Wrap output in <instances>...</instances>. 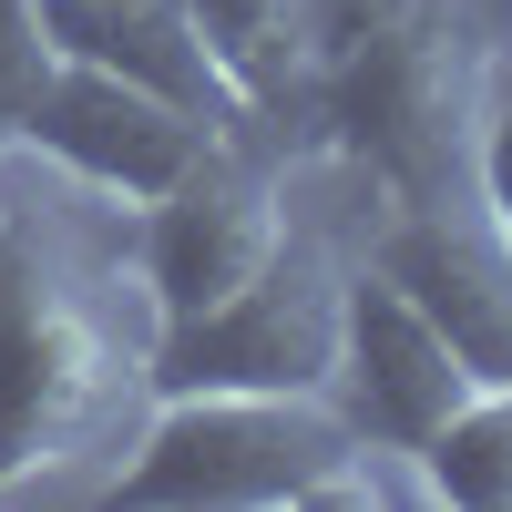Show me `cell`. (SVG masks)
Wrapping results in <instances>:
<instances>
[{"label":"cell","mask_w":512,"mask_h":512,"mask_svg":"<svg viewBox=\"0 0 512 512\" xmlns=\"http://www.w3.org/2000/svg\"><path fill=\"white\" fill-rule=\"evenodd\" d=\"M482 21L461 0H308V144H338L400 216H451L482 134Z\"/></svg>","instance_id":"cell-1"},{"label":"cell","mask_w":512,"mask_h":512,"mask_svg":"<svg viewBox=\"0 0 512 512\" xmlns=\"http://www.w3.org/2000/svg\"><path fill=\"white\" fill-rule=\"evenodd\" d=\"M134 512H308V502H379L369 441L328 410V390H185L154 400L134 461L113 472Z\"/></svg>","instance_id":"cell-2"},{"label":"cell","mask_w":512,"mask_h":512,"mask_svg":"<svg viewBox=\"0 0 512 512\" xmlns=\"http://www.w3.org/2000/svg\"><path fill=\"white\" fill-rule=\"evenodd\" d=\"M123 379H144V359H123L93 267L31 195H0V492L52 472Z\"/></svg>","instance_id":"cell-3"},{"label":"cell","mask_w":512,"mask_h":512,"mask_svg":"<svg viewBox=\"0 0 512 512\" xmlns=\"http://www.w3.org/2000/svg\"><path fill=\"white\" fill-rule=\"evenodd\" d=\"M338 359V277L318 236H277L256 267L195 318H154L144 349V390L185 400V390H328Z\"/></svg>","instance_id":"cell-4"},{"label":"cell","mask_w":512,"mask_h":512,"mask_svg":"<svg viewBox=\"0 0 512 512\" xmlns=\"http://www.w3.org/2000/svg\"><path fill=\"white\" fill-rule=\"evenodd\" d=\"M287 236L277 216V175L267 154L246 144V123H216L195 144V164L164 195H144V226H134V277L154 297V318H195L256 267Z\"/></svg>","instance_id":"cell-5"},{"label":"cell","mask_w":512,"mask_h":512,"mask_svg":"<svg viewBox=\"0 0 512 512\" xmlns=\"http://www.w3.org/2000/svg\"><path fill=\"white\" fill-rule=\"evenodd\" d=\"M482 379L451 359V338L410 308V297L379 277V267H359V277H338V359H328V410L349 420V431L369 441V451H390V461H410L420 441L441 431V420L472 400Z\"/></svg>","instance_id":"cell-6"},{"label":"cell","mask_w":512,"mask_h":512,"mask_svg":"<svg viewBox=\"0 0 512 512\" xmlns=\"http://www.w3.org/2000/svg\"><path fill=\"white\" fill-rule=\"evenodd\" d=\"M205 134H216V123H195V113H175L164 93L113 82V72H93V62H52L41 103L21 113V144H31V154H52L62 175H82L93 195H123V205L164 195V185L195 164Z\"/></svg>","instance_id":"cell-7"},{"label":"cell","mask_w":512,"mask_h":512,"mask_svg":"<svg viewBox=\"0 0 512 512\" xmlns=\"http://www.w3.org/2000/svg\"><path fill=\"white\" fill-rule=\"evenodd\" d=\"M369 267L451 338V359L472 379H512V246L492 226H472L461 205L451 216H400Z\"/></svg>","instance_id":"cell-8"},{"label":"cell","mask_w":512,"mask_h":512,"mask_svg":"<svg viewBox=\"0 0 512 512\" xmlns=\"http://www.w3.org/2000/svg\"><path fill=\"white\" fill-rule=\"evenodd\" d=\"M31 11H41V41H52L62 62L144 82V93H164L195 123H246V103L226 93L216 52H205L195 21H185V0H31Z\"/></svg>","instance_id":"cell-9"},{"label":"cell","mask_w":512,"mask_h":512,"mask_svg":"<svg viewBox=\"0 0 512 512\" xmlns=\"http://www.w3.org/2000/svg\"><path fill=\"white\" fill-rule=\"evenodd\" d=\"M185 21L216 52L246 123H277L287 144H308V0H185Z\"/></svg>","instance_id":"cell-10"},{"label":"cell","mask_w":512,"mask_h":512,"mask_svg":"<svg viewBox=\"0 0 512 512\" xmlns=\"http://www.w3.org/2000/svg\"><path fill=\"white\" fill-rule=\"evenodd\" d=\"M410 461H420V492H431V502L512 512V379H482Z\"/></svg>","instance_id":"cell-11"},{"label":"cell","mask_w":512,"mask_h":512,"mask_svg":"<svg viewBox=\"0 0 512 512\" xmlns=\"http://www.w3.org/2000/svg\"><path fill=\"white\" fill-rule=\"evenodd\" d=\"M52 41H41V11L31 0H0V154L21 144V113L41 103V82H52Z\"/></svg>","instance_id":"cell-12"},{"label":"cell","mask_w":512,"mask_h":512,"mask_svg":"<svg viewBox=\"0 0 512 512\" xmlns=\"http://www.w3.org/2000/svg\"><path fill=\"white\" fill-rule=\"evenodd\" d=\"M472 185L492 205V236L512 246V82L482 93V134H472Z\"/></svg>","instance_id":"cell-13"}]
</instances>
